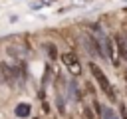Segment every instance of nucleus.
Instances as JSON below:
<instances>
[{
  "instance_id": "nucleus-5",
  "label": "nucleus",
  "mask_w": 127,
  "mask_h": 119,
  "mask_svg": "<svg viewBox=\"0 0 127 119\" xmlns=\"http://www.w3.org/2000/svg\"><path fill=\"white\" fill-rule=\"evenodd\" d=\"M0 67H2V73L6 75V79H8V81H12V73H10V67H8L6 63H0Z\"/></svg>"
},
{
  "instance_id": "nucleus-4",
  "label": "nucleus",
  "mask_w": 127,
  "mask_h": 119,
  "mask_svg": "<svg viewBox=\"0 0 127 119\" xmlns=\"http://www.w3.org/2000/svg\"><path fill=\"white\" fill-rule=\"evenodd\" d=\"M28 113H30V107H28V105H18V107H16V115L26 117Z\"/></svg>"
},
{
  "instance_id": "nucleus-6",
  "label": "nucleus",
  "mask_w": 127,
  "mask_h": 119,
  "mask_svg": "<svg viewBox=\"0 0 127 119\" xmlns=\"http://www.w3.org/2000/svg\"><path fill=\"white\" fill-rule=\"evenodd\" d=\"M103 115H105V119H115V115H113V111H109L107 107L103 109Z\"/></svg>"
},
{
  "instance_id": "nucleus-3",
  "label": "nucleus",
  "mask_w": 127,
  "mask_h": 119,
  "mask_svg": "<svg viewBox=\"0 0 127 119\" xmlns=\"http://www.w3.org/2000/svg\"><path fill=\"white\" fill-rule=\"evenodd\" d=\"M115 44H117V52L121 60H127V40L123 36H115Z\"/></svg>"
},
{
  "instance_id": "nucleus-1",
  "label": "nucleus",
  "mask_w": 127,
  "mask_h": 119,
  "mask_svg": "<svg viewBox=\"0 0 127 119\" xmlns=\"http://www.w3.org/2000/svg\"><path fill=\"white\" fill-rule=\"evenodd\" d=\"M89 69H91V75L95 77V81L99 83V87L105 91V95L113 99V97H115V93H113V87H111L109 79L105 77V73L101 71V67H99V65H95V63H89Z\"/></svg>"
},
{
  "instance_id": "nucleus-7",
  "label": "nucleus",
  "mask_w": 127,
  "mask_h": 119,
  "mask_svg": "<svg viewBox=\"0 0 127 119\" xmlns=\"http://www.w3.org/2000/svg\"><path fill=\"white\" fill-rule=\"evenodd\" d=\"M121 115H123L121 119H127V111H125V105H121Z\"/></svg>"
},
{
  "instance_id": "nucleus-2",
  "label": "nucleus",
  "mask_w": 127,
  "mask_h": 119,
  "mask_svg": "<svg viewBox=\"0 0 127 119\" xmlns=\"http://www.w3.org/2000/svg\"><path fill=\"white\" fill-rule=\"evenodd\" d=\"M62 63L65 65V69H69V73H73V75L81 73V61H79V58L75 54H71V52L64 54L62 56Z\"/></svg>"
}]
</instances>
